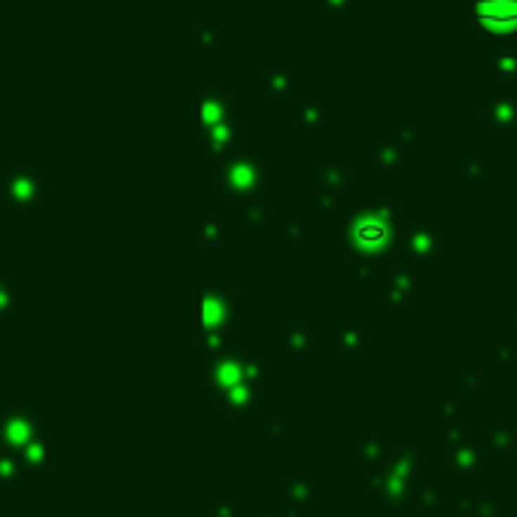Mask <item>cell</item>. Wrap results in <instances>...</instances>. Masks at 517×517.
Listing matches in <instances>:
<instances>
[{"instance_id": "obj_1", "label": "cell", "mask_w": 517, "mask_h": 517, "mask_svg": "<svg viewBox=\"0 0 517 517\" xmlns=\"http://www.w3.org/2000/svg\"><path fill=\"white\" fill-rule=\"evenodd\" d=\"M475 15L490 31H511L517 25V0H475Z\"/></svg>"}]
</instances>
